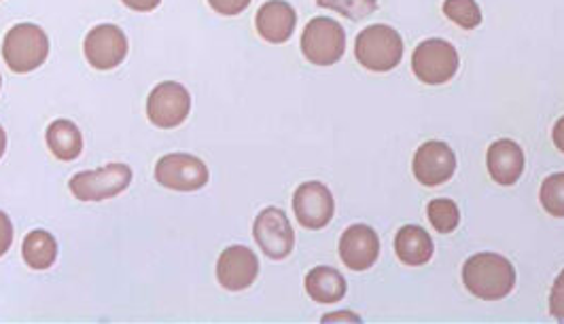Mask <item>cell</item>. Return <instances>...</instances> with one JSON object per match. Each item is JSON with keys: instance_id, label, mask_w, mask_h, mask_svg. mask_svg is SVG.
<instances>
[{"instance_id": "cell-9", "label": "cell", "mask_w": 564, "mask_h": 324, "mask_svg": "<svg viewBox=\"0 0 564 324\" xmlns=\"http://www.w3.org/2000/svg\"><path fill=\"white\" fill-rule=\"evenodd\" d=\"M191 111V96L185 86L164 81L151 91L147 100V115L153 125L162 130L178 127Z\"/></svg>"}, {"instance_id": "cell-17", "label": "cell", "mask_w": 564, "mask_h": 324, "mask_svg": "<svg viewBox=\"0 0 564 324\" xmlns=\"http://www.w3.org/2000/svg\"><path fill=\"white\" fill-rule=\"evenodd\" d=\"M395 253L406 266H424L433 257V239L422 227L406 225L395 236Z\"/></svg>"}, {"instance_id": "cell-19", "label": "cell", "mask_w": 564, "mask_h": 324, "mask_svg": "<svg viewBox=\"0 0 564 324\" xmlns=\"http://www.w3.org/2000/svg\"><path fill=\"white\" fill-rule=\"evenodd\" d=\"M47 145L62 161H73L84 150L81 130L68 119H56L47 127Z\"/></svg>"}, {"instance_id": "cell-16", "label": "cell", "mask_w": 564, "mask_h": 324, "mask_svg": "<svg viewBox=\"0 0 564 324\" xmlns=\"http://www.w3.org/2000/svg\"><path fill=\"white\" fill-rule=\"evenodd\" d=\"M486 164H488L490 178L497 185L511 187L524 172V150L518 143H513L509 138L497 141L488 148Z\"/></svg>"}, {"instance_id": "cell-29", "label": "cell", "mask_w": 564, "mask_h": 324, "mask_svg": "<svg viewBox=\"0 0 564 324\" xmlns=\"http://www.w3.org/2000/svg\"><path fill=\"white\" fill-rule=\"evenodd\" d=\"M335 321H351V323H361V316L353 312H335V314H325L323 323H335Z\"/></svg>"}, {"instance_id": "cell-2", "label": "cell", "mask_w": 564, "mask_h": 324, "mask_svg": "<svg viewBox=\"0 0 564 324\" xmlns=\"http://www.w3.org/2000/svg\"><path fill=\"white\" fill-rule=\"evenodd\" d=\"M355 56L363 68L372 72H388L403 58V38L386 24L367 26L356 36Z\"/></svg>"}, {"instance_id": "cell-12", "label": "cell", "mask_w": 564, "mask_h": 324, "mask_svg": "<svg viewBox=\"0 0 564 324\" xmlns=\"http://www.w3.org/2000/svg\"><path fill=\"white\" fill-rule=\"evenodd\" d=\"M84 52L93 68L111 70V68H118L128 56V38L118 26L100 24L89 30Z\"/></svg>"}, {"instance_id": "cell-30", "label": "cell", "mask_w": 564, "mask_h": 324, "mask_svg": "<svg viewBox=\"0 0 564 324\" xmlns=\"http://www.w3.org/2000/svg\"><path fill=\"white\" fill-rule=\"evenodd\" d=\"M552 141H554L556 148H559L561 153H564V118L556 121V125H554V130H552Z\"/></svg>"}, {"instance_id": "cell-13", "label": "cell", "mask_w": 564, "mask_h": 324, "mask_svg": "<svg viewBox=\"0 0 564 324\" xmlns=\"http://www.w3.org/2000/svg\"><path fill=\"white\" fill-rule=\"evenodd\" d=\"M456 157L442 141H429L416 150L414 177L424 187H440L454 177Z\"/></svg>"}, {"instance_id": "cell-6", "label": "cell", "mask_w": 564, "mask_h": 324, "mask_svg": "<svg viewBox=\"0 0 564 324\" xmlns=\"http://www.w3.org/2000/svg\"><path fill=\"white\" fill-rule=\"evenodd\" d=\"M301 52L314 66H333L346 52V32L331 18H314L301 34Z\"/></svg>"}, {"instance_id": "cell-21", "label": "cell", "mask_w": 564, "mask_h": 324, "mask_svg": "<svg viewBox=\"0 0 564 324\" xmlns=\"http://www.w3.org/2000/svg\"><path fill=\"white\" fill-rule=\"evenodd\" d=\"M427 216H429L431 225L435 227V232H440V234H452L461 223L458 206L452 200H444V198L429 202Z\"/></svg>"}, {"instance_id": "cell-26", "label": "cell", "mask_w": 564, "mask_h": 324, "mask_svg": "<svg viewBox=\"0 0 564 324\" xmlns=\"http://www.w3.org/2000/svg\"><path fill=\"white\" fill-rule=\"evenodd\" d=\"M208 4L219 13V15H240L248 4L251 0H208Z\"/></svg>"}, {"instance_id": "cell-1", "label": "cell", "mask_w": 564, "mask_h": 324, "mask_svg": "<svg viewBox=\"0 0 564 324\" xmlns=\"http://www.w3.org/2000/svg\"><path fill=\"white\" fill-rule=\"evenodd\" d=\"M465 289L484 301H499L513 291L516 269L497 253H479L463 266Z\"/></svg>"}, {"instance_id": "cell-18", "label": "cell", "mask_w": 564, "mask_h": 324, "mask_svg": "<svg viewBox=\"0 0 564 324\" xmlns=\"http://www.w3.org/2000/svg\"><path fill=\"white\" fill-rule=\"evenodd\" d=\"M346 291L349 287L344 276L333 267H314L306 276V293L317 303H325V305L338 303L344 299Z\"/></svg>"}, {"instance_id": "cell-27", "label": "cell", "mask_w": 564, "mask_h": 324, "mask_svg": "<svg viewBox=\"0 0 564 324\" xmlns=\"http://www.w3.org/2000/svg\"><path fill=\"white\" fill-rule=\"evenodd\" d=\"M11 244H13V223L4 212H0V257L7 255Z\"/></svg>"}, {"instance_id": "cell-15", "label": "cell", "mask_w": 564, "mask_h": 324, "mask_svg": "<svg viewBox=\"0 0 564 324\" xmlns=\"http://www.w3.org/2000/svg\"><path fill=\"white\" fill-rule=\"evenodd\" d=\"M296 9L285 0H267L266 4L259 7L255 26L267 43L280 45L287 43L296 30Z\"/></svg>"}, {"instance_id": "cell-7", "label": "cell", "mask_w": 564, "mask_h": 324, "mask_svg": "<svg viewBox=\"0 0 564 324\" xmlns=\"http://www.w3.org/2000/svg\"><path fill=\"white\" fill-rule=\"evenodd\" d=\"M253 236L272 261L287 259L296 246V232L280 208H266L257 214Z\"/></svg>"}, {"instance_id": "cell-3", "label": "cell", "mask_w": 564, "mask_h": 324, "mask_svg": "<svg viewBox=\"0 0 564 324\" xmlns=\"http://www.w3.org/2000/svg\"><path fill=\"white\" fill-rule=\"evenodd\" d=\"M49 56V38L34 24H18L9 30L2 43V58L13 72H30L45 64Z\"/></svg>"}, {"instance_id": "cell-20", "label": "cell", "mask_w": 564, "mask_h": 324, "mask_svg": "<svg viewBox=\"0 0 564 324\" xmlns=\"http://www.w3.org/2000/svg\"><path fill=\"white\" fill-rule=\"evenodd\" d=\"M22 255H24V261L30 269H34V271L49 269L58 259V242L49 232L34 230L24 237Z\"/></svg>"}, {"instance_id": "cell-14", "label": "cell", "mask_w": 564, "mask_h": 324, "mask_svg": "<svg viewBox=\"0 0 564 324\" xmlns=\"http://www.w3.org/2000/svg\"><path fill=\"white\" fill-rule=\"evenodd\" d=\"M380 257V239L369 225H351L340 237V259L353 271H367Z\"/></svg>"}, {"instance_id": "cell-25", "label": "cell", "mask_w": 564, "mask_h": 324, "mask_svg": "<svg viewBox=\"0 0 564 324\" xmlns=\"http://www.w3.org/2000/svg\"><path fill=\"white\" fill-rule=\"evenodd\" d=\"M550 314L559 321L564 323V271L556 278L552 293H550Z\"/></svg>"}, {"instance_id": "cell-8", "label": "cell", "mask_w": 564, "mask_h": 324, "mask_svg": "<svg viewBox=\"0 0 564 324\" xmlns=\"http://www.w3.org/2000/svg\"><path fill=\"white\" fill-rule=\"evenodd\" d=\"M155 180L173 191H198L207 187V164L187 153H173L157 161Z\"/></svg>"}, {"instance_id": "cell-23", "label": "cell", "mask_w": 564, "mask_h": 324, "mask_svg": "<svg viewBox=\"0 0 564 324\" xmlns=\"http://www.w3.org/2000/svg\"><path fill=\"white\" fill-rule=\"evenodd\" d=\"M539 200L548 214L564 219V172L552 175L543 180Z\"/></svg>"}, {"instance_id": "cell-11", "label": "cell", "mask_w": 564, "mask_h": 324, "mask_svg": "<svg viewBox=\"0 0 564 324\" xmlns=\"http://www.w3.org/2000/svg\"><path fill=\"white\" fill-rule=\"evenodd\" d=\"M259 276V259L246 246H230L217 261V280L223 289L236 293L248 289Z\"/></svg>"}, {"instance_id": "cell-22", "label": "cell", "mask_w": 564, "mask_h": 324, "mask_svg": "<svg viewBox=\"0 0 564 324\" xmlns=\"http://www.w3.org/2000/svg\"><path fill=\"white\" fill-rule=\"evenodd\" d=\"M444 13L461 29L474 30L482 24V11L475 0H445Z\"/></svg>"}, {"instance_id": "cell-28", "label": "cell", "mask_w": 564, "mask_h": 324, "mask_svg": "<svg viewBox=\"0 0 564 324\" xmlns=\"http://www.w3.org/2000/svg\"><path fill=\"white\" fill-rule=\"evenodd\" d=\"M159 2H162V0H123V4H125L128 9H132V11H141V13H147V11L157 9V7H159Z\"/></svg>"}, {"instance_id": "cell-32", "label": "cell", "mask_w": 564, "mask_h": 324, "mask_svg": "<svg viewBox=\"0 0 564 324\" xmlns=\"http://www.w3.org/2000/svg\"><path fill=\"white\" fill-rule=\"evenodd\" d=\"M0 83H2V77H0Z\"/></svg>"}, {"instance_id": "cell-5", "label": "cell", "mask_w": 564, "mask_h": 324, "mask_svg": "<svg viewBox=\"0 0 564 324\" xmlns=\"http://www.w3.org/2000/svg\"><path fill=\"white\" fill-rule=\"evenodd\" d=\"M132 182V170L125 164H109L98 170L79 172L70 178V193L81 202H104L118 198Z\"/></svg>"}, {"instance_id": "cell-4", "label": "cell", "mask_w": 564, "mask_h": 324, "mask_svg": "<svg viewBox=\"0 0 564 324\" xmlns=\"http://www.w3.org/2000/svg\"><path fill=\"white\" fill-rule=\"evenodd\" d=\"M458 52L442 38L422 41L412 56L416 79L424 86H444L458 70Z\"/></svg>"}, {"instance_id": "cell-31", "label": "cell", "mask_w": 564, "mask_h": 324, "mask_svg": "<svg viewBox=\"0 0 564 324\" xmlns=\"http://www.w3.org/2000/svg\"><path fill=\"white\" fill-rule=\"evenodd\" d=\"M4 148H7V134H4V130L0 125V157L4 155Z\"/></svg>"}, {"instance_id": "cell-24", "label": "cell", "mask_w": 564, "mask_h": 324, "mask_svg": "<svg viewBox=\"0 0 564 324\" xmlns=\"http://www.w3.org/2000/svg\"><path fill=\"white\" fill-rule=\"evenodd\" d=\"M317 4L331 9V11H338L353 22L369 18L378 9L376 0H317Z\"/></svg>"}, {"instance_id": "cell-10", "label": "cell", "mask_w": 564, "mask_h": 324, "mask_svg": "<svg viewBox=\"0 0 564 324\" xmlns=\"http://www.w3.org/2000/svg\"><path fill=\"white\" fill-rule=\"evenodd\" d=\"M294 210H296L297 221L306 230H323L333 219L335 204L333 195L327 189L323 182L310 180L297 187L294 195Z\"/></svg>"}]
</instances>
